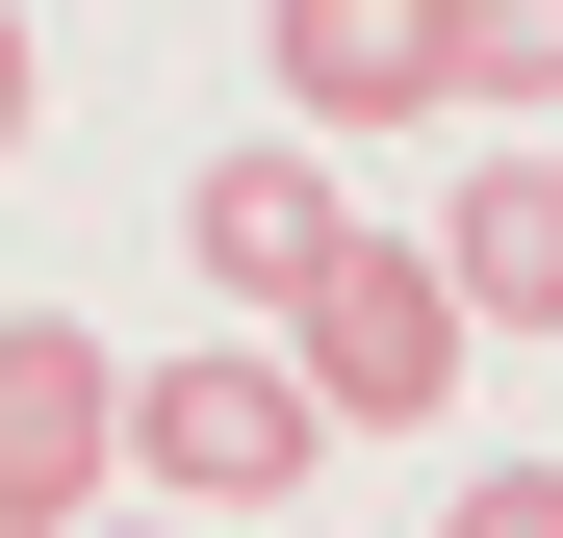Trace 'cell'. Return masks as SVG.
Instances as JSON below:
<instances>
[{
	"label": "cell",
	"mask_w": 563,
	"mask_h": 538,
	"mask_svg": "<svg viewBox=\"0 0 563 538\" xmlns=\"http://www.w3.org/2000/svg\"><path fill=\"white\" fill-rule=\"evenodd\" d=\"M103 462H129L154 513H282V487L333 462V410H308V359H282V333H179V359H129Z\"/></svg>",
	"instance_id": "1"
},
{
	"label": "cell",
	"mask_w": 563,
	"mask_h": 538,
	"mask_svg": "<svg viewBox=\"0 0 563 538\" xmlns=\"http://www.w3.org/2000/svg\"><path fill=\"white\" fill-rule=\"evenodd\" d=\"M77 538H231V513H154V487H103V513H77Z\"/></svg>",
	"instance_id": "10"
},
{
	"label": "cell",
	"mask_w": 563,
	"mask_h": 538,
	"mask_svg": "<svg viewBox=\"0 0 563 538\" xmlns=\"http://www.w3.org/2000/svg\"><path fill=\"white\" fill-rule=\"evenodd\" d=\"M435 283H461V333H563V154H461L435 179Z\"/></svg>",
	"instance_id": "6"
},
{
	"label": "cell",
	"mask_w": 563,
	"mask_h": 538,
	"mask_svg": "<svg viewBox=\"0 0 563 538\" xmlns=\"http://www.w3.org/2000/svg\"><path fill=\"white\" fill-rule=\"evenodd\" d=\"M103 410H129V359L77 333V308H0V538H77L129 462H103Z\"/></svg>",
	"instance_id": "3"
},
{
	"label": "cell",
	"mask_w": 563,
	"mask_h": 538,
	"mask_svg": "<svg viewBox=\"0 0 563 538\" xmlns=\"http://www.w3.org/2000/svg\"><path fill=\"white\" fill-rule=\"evenodd\" d=\"M435 538H563V462H487V487H461Z\"/></svg>",
	"instance_id": "8"
},
{
	"label": "cell",
	"mask_w": 563,
	"mask_h": 538,
	"mask_svg": "<svg viewBox=\"0 0 563 538\" xmlns=\"http://www.w3.org/2000/svg\"><path fill=\"white\" fill-rule=\"evenodd\" d=\"M282 129H435V0H256Z\"/></svg>",
	"instance_id": "5"
},
{
	"label": "cell",
	"mask_w": 563,
	"mask_h": 538,
	"mask_svg": "<svg viewBox=\"0 0 563 538\" xmlns=\"http://www.w3.org/2000/svg\"><path fill=\"white\" fill-rule=\"evenodd\" d=\"M52 129V52H26V0H0V154H26Z\"/></svg>",
	"instance_id": "9"
},
{
	"label": "cell",
	"mask_w": 563,
	"mask_h": 538,
	"mask_svg": "<svg viewBox=\"0 0 563 538\" xmlns=\"http://www.w3.org/2000/svg\"><path fill=\"white\" fill-rule=\"evenodd\" d=\"M282 359H308V410H333V436H410V410H461V359H487V333H461L435 231H385V206H358L308 283H282Z\"/></svg>",
	"instance_id": "2"
},
{
	"label": "cell",
	"mask_w": 563,
	"mask_h": 538,
	"mask_svg": "<svg viewBox=\"0 0 563 538\" xmlns=\"http://www.w3.org/2000/svg\"><path fill=\"white\" fill-rule=\"evenodd\" d=\"M333 231H358V206H333V129H256V154H206V179H179V256H206L231 308H282Z\"/></svg>",
	"instance_id": "4"
},
{
	"label": "cell",
	"mask_w": 563,
	"mask_h": 538,
	"mask_svg": "<svg viewBox=\"0 0 563 538\" xmlns=\"http://www.w3.org/2000/svg\"><path fill=\"white\" fill-rule=\"evenodd\" d=\"M435 103L461 129H538L563 103V0H435Z\"/></svg>",
	"instance_id": "7"
}]
</instances>
